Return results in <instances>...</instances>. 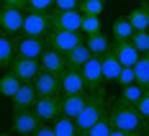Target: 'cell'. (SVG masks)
Returning a JSON list of instances; mask_svg holds the SVG:
<instances>
[{
  "label": "cell",
  "mask_w": 149,
  "mask_h": 136,
  "mask_svg": "<svg viewBox=\"0 0 149 136\" xmlns=\"http://www.w3.org/2000/svg\"><path fill=\"white\" fill-rule=\"evenodd\" d=\"M85 44H88V49L93 51V57H103L105 51L111 49V39L105 36L103 31H98V33H93V36H85Z\"/></svg>",
  "instance_id": "cell-20"
},
{
  "label": "cell",
  "mask_w": 149,
  "mask_h": 136,
  "mask_svg": "<svg viewBox=\"0 0 149 136\" xmlns=\"http://www.w3.org/2000/svg\"><path fill=\"white\" fill-rule=\"evenodd\" d=\"M3 5H13V8H21V10H26V0H0Z\"/></svg>",
  "instance_id": "cell-37"
},
{
  "label": "cell",
  "mask_w": 149,
  "mask_h": 136,
  "mask_svg": "<svg viewBox=\"0 0 149 136\" xmlns=\"http://www.w3.org/2000/svg\"><path fill=\"white\" fill-rule=\"evenodd\" d=\"M31 136H57V134H54L52 123H39V128H36V131H33Z\"/></svg>",
  "instance_id": "cell-36"
},
{
  "label": "cell",
  "mask_w": 149,
  "mask_h": 136,
  "mask_svg": "<svg viewBox=\"0 0 149 136\" xmlns=\"http://www.w3.org/2000/svg\"><path fill=\"white\" fill-rule=\"evenodd\" d=\"M82 18H85V15L80 13L77 8H74V10H57V8L49 10V23H52L54 31H80Z\"/></svg>",
  "instance_id": "cell-6"
},
{
  "label": "cell",
  "mask_w": 149,
  "mask_h": 136,
  "mask_svg": "<svg viewBox=\"0 0 149 136\" xmlns=\"http://www.w3.org/2000/svg\"><path fill=\"white\" fill-rule=\"evenodd\" d=\"M90 57H93V51H90V49H88V44L82 41V44H77V46H74V49L70 51V54H67V57H64V59H67V67L82 69V64H85V62H88Z\"/></svg>",
  "instance_id": "cell-21"
},
{
  "label": "cell",
  "mask_w": 149,
  "mask_h": 136,
  "mask_svg": "<svg viewBox=\"0 0 149 136\" xmlns=\"http://www.w3.org/2000/svg\"><path fill=\"white\" fill-rule=\"evenodd\" d=\"M134 80L144 87V90H149V62L147 57H139L134 64Z\"/></svg>",
  "instance_id": "cell-25"
},
{
  "label": "cell",
  "mask_w": 149,
  "mask_h": 136,
  "mask_svg": "<svg viewBox=\"0 0 149 136\" xmlns=\"http://www.w3.org/2000/svg\"><path fill=\"white\" fill-rule=\"evenodd\" d=\"M0 136H5V134H3V131H0Z\"/></svg>",
  "instance_id": "cell-41"
},
{
  "label": "cell",
  "mask_w": 149,
  "mask_h": 136,
  "mask_svg": "<svg viewBox=\"0 0 149 136\" xmlns=\"http://www.w3.org/2000/svg\"><path fill=\"white\" fill-rule=\"evenodd\" d=\"M54 0H26V10H52Z\"/></svg>",
  "instance_id": "cell-33"
},
{
  "label": "cell",
  "mask_w": 149,
  "mask_h": 136,
  "mask_svg": "<svg viewBox=\"0 0 149 136\" xmlns=\"http://www.w3.org/2000/svg\"><path fill=\"white\" fill-rule=\"evenodd\" d=\"M54 8L57 10H74V8H80V0H54Z\"/></svg>",
  "instance_id": "cell-35"
},
{
  "label": "cell",
  "mask_w": 149,
  "mask_h": 136,
  "mask_svg": "<svg viewBox=\"0 0 149 136\" xmlns=\"http://www.w3.org/2000/svg\"><path fill=\"white\" fill-rule=\"evenodd\" d=\"M136 110L141 113V118H144V121L149 118V90H144V98L136 103Z\"/></svg>",
  "instance_id": "cell-34"
},
{
  "label": "cell",
  "mask_w": 149,
  "mask_h": 136,
  "mask_svg": "<svg viewBox=\"0 0 149 136\" xmlns=\"http://www.w3.org/2000/svg\"><path fill=\"white\" fill-rule=\"evenodd\" d=\"M113 36H116V39H131V36H134V28H131L129 18H118V21L113 23Z\"/></svg>",
  "instance_id": "cell-31"
},
{
  "label": "cell",
  "mask_w": 149,
  "mask_h": 136,
  "mask_svg": "<svg viewBox=\"0 0 149 136\" xmlns=\"http://www.w3.org/2000/svg\"><path fill=\"white\" fill-rule=\"evenodd\" d=\"M59 87H62V95H80V92H88L85 80H82V72L74 69V67H67V69L59 75Z\"/></svg>",
  "instance_id": "cell-11"
},
{
  "label": "cell",
  "mask_w": 149,
  "mask_h": 136,
  "mask_svg": "<svg viewBox=\"0 0 149 136\" xmlns=\"http://www.w3.org/2000/svg\"><path fill=\"white\" fill-rule=\"evenodd\" d=\"M39 64H41L44 72H54V75H62V72L67 69L64 54H59V51L52 49V46H44V51H41V57H39Z\"/></svg>",
  "instance_id": "cell-14"
},
{
  "label": "cell",
  "mask_w": 149,
  "mask_h": 136,
  "mask_svg": "<svg viewBox=\"0 0 149 136\" xmlns=\"http://www.w3.org/2000/svg\"><path fill=\"white\" fill-rule=\"evenodd\" d=\"M144 98V87L139 85V82H131V85H126V87H121V100L123 103H129V105H134Z\"/></svg>",
  "instance_id": "cell-24"
},
{
  "label": "cell",
  "mask_w": 149,
  "mask_h": 136,
  "mask_svg": "<svg viewBox=\"0 0 149 136\" xmlns=\"http://www.w3.org/2000/svg\"><path fill=\"white\" fill-rule=\"evenodd\" d=\"M36 90H33V82H21V87L15 90V95L10 98L13 100V105H23V108H31L36 103Z\"/></svg>",
  "instance_id": "cell-19"
},
{
  "label": "cell",
  "mask_w": 149,
  "mask_h": 136,
  "mask_svg": "<svg viewBox=\"0 0 149 136\" xmlns=\"http://www.w3.org/2000/svg\"><path fill=\"white\" fill-rule=\"evenodd\" d=\"M62 116L67 118H77V113L82 110V105L88 103V92H80V95H62Z\"/></svg>",
  "instance_id": "cell-16"
},
{
  "label": "cell",
  "mask_w": 149,
  "mask_h": 136,
  "mask_svg": "<svg viewBox=\"0 0 149 136\" xmlns=\"http://www.w3.org/2000/svg\"><path fill=\"white\" fill-rule=\"evenodd\" d=\"M23 15H26V10L13 8V5H3V3H0V31L18 39L21 31H23Z\"/></svg>",
  "instance_id": "cell-5"
},
{
  "label": "cell",
  "mask_w": 149,
  "mask_h": 136,
  "mask_svg": "<svg viewBox=\"0 0 149 136\" xmlns=\"http://www.w3.org/2000/svg\"><path fill=\"white\" fill-rule=\"evenodd\" d=\"M144 57H147V62H149V51H147V54H144Z\"/></svg>",
  "instance_id": "cell-40"
},
{
  "label": "cell",
  "mask_w": 149,
  "mask_h": 136,
  "mask_svg": "<svg viewBox=\"0 0 149 136\" xmlns=\"http://www.w3.org/2000/svg\"><path fill=\"white\" fill-rule=\"evenodd\" d=\"M44 39H36V36H18L15 39V57H23V59H39L41 51H44Z\"/></svg>",
  "instance_id": "cell-12"
},
{
  "label": "cell",
  "mask_w": 149,
  "mask_h": 136,
  "mask_svg": "<svg viewBox=\"0 0 149 136\" xmlns=\"http://www.w3.org/2000/svg\"><path fill=\"white\" fill-rule=\"evenodd\" d=\"M98 31H103L100 15H85V18H82V26H80V33H82V36H93V33H98Z\"/></svg>",
  "instance_id": "cell-28"
},
{
  "label": "cell",
  "mask_w": 149,
  "mask_h": 136,
  "mask_svg": "<svg viewBox=\"0 0 149 136\" xmlns=\"http://www.w3.org/2000/svg\"><path fill=\"white\" fill-rule=\"evenodd\" d=\"M111 49H113V54L118 57L121 67H134L136 59L141 57V54L134 49V44H131L129 39H113V41H111Z\"/></svg>",
  "instance_id": "cell-15"
},
{
  "label": "cell",
  "mask_w": 149,
  "mask_h": 136,
  "mask_svg": "<svg viewBox=\"0 0 149 136\" xmlns=\"http://www.w3.org/2000/svg\"><path fill=\"white\" fill-rule=\"evenodd\" d=\"M39 69H41L39 59H23V57H15L13 64L8 67V72L15 75L21 82H33V77L39 75Z\"/></svg>",
  "instance_id": "cell-13"
},
{
  "label": "cell",
  "mask_w": 149,
  "mask_h": 136,
  "mask_svg": "<svg viewBox=\"0 0 149 136\" xmlns=\"http://www.w3.org/2000/svg\"><path fill=\"white\" fill-rule=\"evenodd\" d=\"M100 67H103V82H116V77L121 72V62L113 54V49H108L103 57H100Z\"/></svg>",
  "instance_id": "cell-17"
},
{
  "label": "cell",
  "mask_w": 149,
  "mask_h": 136,
  "mask_svg": "<svg viewBox=\"0 0 149 136\" xmlns=\"http://www.w3.org/2000/svg\"><path fill=\"white\" fill-rule=\"evenodd\" d=\"M105 116H108V105H105V87H103V90L88 95V103L82 105V110L77 113V118H72V121L77 126L80 136H85V131H88L90 126H95Z\"/></svg>",
  "instance_id": "cell-2"
},
{
  "label": "cell",
  "mask_w": 149,
  "mask_h": 136,
  "mask_svg": "<svg viewBox=\"0 0 149 136\" xmlns=\"http://www.w3.org/2000/svg\"><path fill=\"white\" fill-rule=\"evenodd\" d=\"M147 13H149V5H147Z\"/></svg>",
  "instance_id": "cell-42"
},
{
  "label": "cell",
  "mask_w": 149,
  "mask_h": 136,
  "mask_svg": "<svg viewBox=\"0 0 149 136\" xmlns=\"http://www.w3.org/2000/svg\"><path fill=\"white\" fill-rule=\"evenodd\" d=\"M144 136H149V118L144 121Z\"/></svg>",
  "instance_id": "cell-39"
},
{
  "label": "cell",
  "mask_w": 149,
  "mask_h": 136,
  "mask_svg": "<svg viewBox=\"0 0 149 136\" xmlns=\"http://www.w3.org/2000/svg\"><path fill=\"white\" fill-rule=\"evenodd\" d=\"M111 131H113V126H111V118L105 116V118H100L95 126H90L88 131H85V136H108Z\"/></svg>",
  "instance_id": "cell-30"
},
{
  "label": "cell",
  "mask_w": 149,
  "mask_h": 136,
  "mask_svg": "<svg viewBox=\"0 0 149 136\" xmlns=\"http://www.w3.org/2000/svg\"><path fill=\"white\" fill-rule=\"evenodd\" d=\"M116 82H118L121 87H126V85H131V82H136V80H134V67H121L118 77H116Z\"/></svg>",
  "instance_id": "cell-32"
},
{
  "label": "cell",
  "mask_w": 149,
  "mask_h": 136,
  "mask_svg": "<svg viewBox=\"0 0 149 136\" xmlns=\"http://www.w3.org/2000/svg\"><path fill=\"white\" fill-rule=\"evenodd\" d=\"M105 8V0H80V13L82 15H100Z\"/></svg>",
  "instance_id": "cell-27"
},
{
  "label": "cell",
  "mask_w": 149,
  "mask_h": 136,
  "mask_svg": "<svg viewBox=\"0 0 149 136\" xmlns=\"http://www.w3.org/2000/svg\"><path fill=\"white\" fill-rule=\"evenodd\" d=\"M82 80H85V87L90 92H98L105 87L103 82V67H100V57H90L85 64H82Z\"/></svg>",
  "instance_id": "cell-8"
},
{
  "label": "cell",
  "mask_w": 149,
  "mask_h": 136,
  "mask_svg": "<svg viewBox=\"0 0 149 136\" xmlns=\"http://www.w3.org/2000/svg\"><path fill=\"white\" fill-rule=\"evenodd\" d=\"M39 118L33 116L31 108H23V105H13V134L18 136H31L36 128H39Z\"/></svg>",
  "instance_id": "cell-7"
},
{
  "label": "cell",
  "mask_w": 149,
  "mask_h": 136,
  "mask_svg": "<svg viewBox=\"0 0 149 136\" xmlns=\"http://www.w3.org/2000/svg\"><path fill=\"white\" fill-rule=\"evenodd\" d=\"M108 136H129V134H123V131H116V128H113V131H111Z\"/></svg>",
  "instance_id": "cell-38"
},
{
  "label": "cell",
  "mask_w": 149,
  "mask_h": 136,
  "mask_svg": "<svg viewBox=\"0 0 149 136\" xmlns=\"http://www.w3.org/2000/svg\"><path fill=\"white\" fill-rule=\"evenodd\" d=\"M126 18H129V23H131L134 31H149V13H147L144 5H141V8H134Z\"/></svg>",
  "instance_id": "cell-23"
},
{
  "label": "cell",
  "mask_w": 149,
  "mask_h": 136,
  "mask_svg": "<svg viewBox=\"0 0 149 136\" xmlns=\"http://www.w3.org/2000/svg\"><path fill=\"white\" fill-rule=\"evenodd\" d=\"M33 90H36V95H39V98H57V95H62L59 75L39 69V75L33 77Z\"/></svg>",
  "instance_id": "cell-10"
},
{
  "label": "cell",
  "mask_w": 149,
  "mask_h": 136,
  "mask_svg": "<svg viewBox=\"0 0 149 136\" xmlns=\"http://www.w3.org/2000/svg\"><path fill=\"white\" fill-rule=\"evenodd\" d=\"M129 41H131V44H134V49L144 57V54L149 51V31H134V36H131Z\"/></svg>",
  "instance_id": "cell-29"
},
{
  "label": "cell",
  "mask_w": 149,
  "mask_h": 136,
  "mask_svg": "<svg viewBox=\"0 0 149 136\" xmlns=\"http://www.w3.org/2000/svg\"><path fill=\"white\" fill-rule=\"evenodd\" d=\"M52 128H54V134H57V136H80L74 121H72V118H67V116L54 118V121H52Z\"/></svg>",
  "instance_id": "cell-22"
},
{
  "label": "cell",
  "mask_w": 149,
  "mask_h": 136,
  "mask_svg": "<svg viewBox=\"0 0 149 136\" xmlns=\"http://www.w3.org/2000/svg\"><path fill=\"white\" fill-rule=\"evenodd\" d=\"M15 59V36L0 31V69H8Z\"/></svg>",
  "instance_id": "cell-18"
},
{
  "label": "cell",
  "mask_w": 149,
  "mask_h": 136,
  "mask_svg": "<svg viewBox=\"0 0 149 136\" xmlns=\"http://www.w3.org/2000/svg\"><path fill=\"white\" fill-rule=\"evenodd\" d=\"M49 31H52V23H49V10H26L21 36H36V39H44Z\"/></svg>",
  "instance_id": "cell-3"
},
{
  "label": "cell",
  "mask_w": 149,
  "mask_h": 136,
  "mask_svg": "<svg viewBox=\"0 0 149 136\" xmlns=\"http://www.w3.org/2000/svg\"><path fill=\"white\" fill-rule=\"evenodd\" d=\"M108 118H111V126L116 131H123V134H129V136H144V118H141V113L134 105L123 103L121 98L111 105Z\"/></svg>",
  "instance_id": "cell-1"
},
{
  "label": "cell",
  "mask_w": 149,
  "mask_h": 136,
  "mask_svg": "<svg viewBox=\"0 0 149 136\" xmlns=\"http://www.w3.org/2000/svg\"><path fill=\"white\" fill-rule=\"evenodd\" d=\"M44 44L52 46V49H57L59 54L67 57L77 44H82V33H80V31H54L52 28L44 36Z\"/></svg>",
  "instance_id": "cell-4"
},
{
  "label": "cell",
  "mask_w": 149,
  "mask_h": 136,
  "mask_svg": "<svg viewBox=\"0 0 149 136\" xmlns=\"http://www.w3.org/2000/svg\"><path fill=\"white\" fill-rule=\"evenodd\" d=\"M31 110H33V116H36L41 123H52L54 118L62 116L59 95H57V98H36V103L31 105Z\"/></svg>",
  "instance_id": "cell-9"
},
{
  "label": "cell",
  "mask_w": 149,
  "mask_h": 136,
  "mask_svg": "<svg viewBox=\"0 0 149 136\" xmlns=\"http://www.w3.org/2000/svg\"><path fill=\"white\" fill-rule=\"evenodd\" d=\"M18 87H21V80H18L15 75L5 72V75L0 77V95H3V98H13Z\"/></svg>",
  "instance_id": "cell-26"
}]
</instances>
